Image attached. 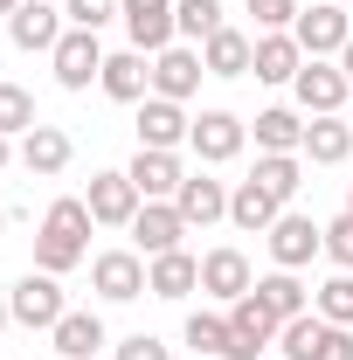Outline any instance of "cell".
Listing matches in <instances>:
<instances>
[{
    "mask_svg": "<svg viewBox=\"0 0 353 360\" xmlns=\"http://www.w3.org/2000/svg\"><path fill=\"white\" fill-rule=\"evenodd\" d=\"M90 229H97V215H90L84 194H56L42 229H35V270L70 277L77 264H90Z\"/></svg>",
    "mask_w": 353,
    "mask_h": 360,
    "instance_id": "obj_1",
    "label": "cell"
},
{
    "mask_svg": "<svg viewBox=\"0 0 353 360\" xmlns=\"http://www.w3.org/2000/svg\"><path fill=\"white\" fill-rule=\"evenodd\" d=\"M7 312H14V326H28V333H56V319L70 312V291H63V277L28 270V277H14Z\"/></svg>",
    "mask_w": 353,
    "mask_h": 360,
    "instance_id": "obj_2",
    "label": "cell"
},
{
    "mask_svg": "<svg viewBox=\"0 0 353 360\" xmlns=\"http://www.w3.org/2000/svg\"><path fill=\"white\" fill-rule=\"evenodd\" d=\"M291 97H298L305 118H333V111H347V104H353V77L333 63V56H305V70H298Z\"/></svg>",
    "mask_w": 353,
    "mask_h": 360,
    "instance_id": "obj_3",
    "label": "cell"
},
{
    "mask_svg": "<svg viewBox=\"0 0 353 360\" xmlns=\"http://www.w3.org/2000/svg\"><path fill=\"white\" fill-rule=\"evenodd\" d=\"M264 250H270V270H312V257H326V222H312V215H298V208H284V215L270 222Z\"/></svg>",
    "mask_w": 353,
    "mask_h": 360,
    "instance_id": "obj_4",
    "label": "cell"
},
{
    "mask_svg": "<svg viewBox=\"0 0 353 360\" xmlns=\"http://www.w3.org/2000/svg\"><path fill=\"white\" fill-rule=\"evenodd\" d=\"M243 146H250V118H236V111H222V104L194 111V132H187V153H194L201 167H229V160H236Z\"/></svg>",
    "mask_w": 353,
    "mask_h": 360,
    "instance_id": "obj_5",
    "label": "cell"
},
{
    "mask_svg": "<svg viewBox=\"0 0 353 360\" xmlns=\"http://www.w3.org/2000/svg\"><path fill=\"white\" fill-rule=\"evenodd\" d=\"M104 56H111V49L97 42V28H63V42L49 49V70H56V84H63V90L84 97V90L104 77Z\"/></svg>",
    "mask_w": 353,
    "mask_h": 360,
    "instance_id": "obj_6",
    "label": "cell"
},
{
    "mask_svg": "<svg viewBox=\"0 0 353 360\" xmlns=\"http://www.w3.org/2000/svg\"><path fill=\"white\" fill-rule=\"evenodd\" d=\"M90 291H97L104 305L146 298V257H139L132 243H125V250H97V257H90Z\"/></svg>",
    "mask_w": 353,
    "mask_h": 360,
    "instance_id": "obj_7",
    "label": "cell"
},
{
    "mask_svg": "<svg viewBox=\"0 0 353 360\" xmlns=\"http://www.w3.org/2000/svg\"><path fill=\"white\" fill-rule=\"evenodd\" d=\"M222 312H229V340H236V347H229V360L270 354V347H277V333H284V319L270 312L257 291H250V298H236V305H222Z\"/></svg>",
    "mask_w": 353,
    "mask_h": 360,
    "instance_id": "obj_8",
    "label": "cell"
},
{
    "mask_svg": "<svg viewBox=\"0 0 353 360\" xmlns=\"http://www.w3.org/2000/svg\"><path fill=\"white\" fill-rule=\"evenodd\" d=\"M291 35H298V49H305V56H333V63H340V49L353 42V7H333V0H312V7H298Z\"/></svg>",
    "mask_w": 353,
    "mask_h": 360,
    "instance_id": "obj_9",
    "label": "cell"
},
{
    "mask_svg": "<svg viewBox=\"0 0 353 360\" xmlns=\"http://www.w3.org/2000/svg\"><path fill=\"white\" fill-rule=\"evenodd\" d=\"M257 291V270L250 257L236 250V243H215V250H201V298H215V305H236V298H250Z\"/></svg>",
    "mask_w": 353,
    "mask_h": 360,
    "instance_id": "obj_10",
    "label": "cell"
},
{
    "mask_svg": "<svg viewBox=\"0 0 353 360\" xmlns=\"http://www.w3.org/2000/svg\"><path fill=\"white\" fill-rule=\"evenodd\" d=\"M84 201H90V215H97V229H132V215L146 208V194L132 187V174H125V167H104V174H90Z\"/></svg>",
    "mask_w": 353,
    "mask_h": 360,
    "instance_id": "obj_11",
    "label": "cell"
},
{
    "mask_svg": "<svg viewBox=\"0 0 353 360\" xmlns=\"http://www.w3.org/2000/svg\"><path fill=\"white\" fill-rule=\"evenodd\" d=\"M63 28H70V21H63L56 0H21V7L7 14V42L21 49V56H49V49L63 42Z\"/></svg>",
    "mask_w": 353,
    "mask_h": 360,
    "instance_id": "obj_12",
    "label": "cell"
},
{
    "mask_svg": "<svg viewBox=\"0 0 353 360\" xmlns=\"http://www.w3.org/2000/svg\"><path fill=\"white\" fill-rule=\"evenodd\" d=\"M118 21H125V42L146 49V56H160V49L180 42L174 28V0H118Z\"/></svg>",
    "mask_w": 353,
    "mask_h": 360,
    "instance_id": "obj_13",
    "label": "cell"
},
{
    "mask_svg": "<svg viewBox=\"0 0 353 360\" xmlns=\"http://www.w3.org/2000/svg\"><path fill=\"white\" fill-rule=\"evenodd\" d=\"M97 90H104L111 104H146V97H153V56H146V49H132V42L111 49V56H104Z\"/></svg>",
    "mask_w": 353,
    "mask_h": 360,
    "instance_id": "obj_14",
    "label": "cell"
},
{
    "mask_svg": "<svg viewBox=\"0 0 353 360\" xmlns=\"http://www.w3.org/2000/svg\"><path fill=\"white\" fill-rule=\"evenodd\" d=\"M208 77V63H201V49L194 42H174L153 56V97H174V104H194V90Z\"/></svg>",
    "mask_w": 353,
    "mask_h": 360,
    "instance_id": "obj_15",
    "label": "cell"
},
{
    "mask_svg": "<svg viewBox=\"0 0 353 360\" xmlns=\"http://www.w3.org/2000/svg\"><path fill=\"white\" fill-rule=\"evenodd\" d=\"M132 111H139V146H153V153H180L187 132H194V111L174 104V97H146Z\"/></svg>",
    "mask_w": 353,
    "mask_h": 360,
    "instance_id": "obj_16",
    "label": "cell"
},
{
    "mask_svg": "<svg viewBox=\"0 0 353 360\" xmlns=\"http://www.w3.org/2000/svg\"><path fill=\"white\" fill-rule=\"evenodd\" d=\"M174 208H180V222H187V229H215V222H229V180H215L208 167H194V174L180 180Z\"/></svg>",
    "mask_w": 353,
    "mask_h": 360,
    "instance_id": "obj_17",
    "label": "cell"
},
{
    "mask_svg": "<svg viewBox=\"0 0 353 360\" xmlns=\"http://www.w3.org/2000/svg\"><path fill=\"white\" fill-rule=\"evenodd\" d=\"M70 160H77V146H70L63 125H35L28 139H14V167H21V174H35V180L70 174Z\"/></svg>",
    "mask_w": 353,
    "mask_h": 360,
    "instance_id": "obj_18",
    "label": "cell"
},
{
    "mask_svg": "<svg viewBox=\"0 0 353 360\" xmlns=\"http://www.w3.org/2000/svg\"><path fill=\"white\" fill-rule=\"evenodd\" d=\"M125 236H132V250L146 257V264H153V257H167V250H187V243H180V236H187V222H180L174 201H146V208L132 215V229H125Z\"/></svg>",
    "mask_w": 353,
    "mask_h": 360,
    "instance_id": "obj_19",
    "label": "cell"
},
{
    "mask_svg": "<svg viewBox=\"0 0 353 360\" xmlns=\"http://www.w3.org/2000/svg\"><path fill=\"white\" fill-rule=\"evenodd\" d=\"M49 347H56L63 360H97L104 347H111V333H104V312H90V305H70V312L56 319Z\"/></svg>",
    "mask_w": 353,
    "mask_h": 360,
    "instance_id": "obj_20",
    "label": "cell"
},
{
    "mask_svg": "<svg viewBox=\"0 0 353 360\" xmlns=\"http://www.w3.org/2000/svg\"><path fill=\"white\" fill-rule=\"evenodd\" d=\"M194 291H201V257H194V250H167V257L146 264V298L180 305V298H194Z\"/></svg>",
    "mask_w": 353,
    "mask_h": 360,
    "instance_id": "obj_21",
    "label": "cell"
},
{
    "mask_svg": "<svg viewBox=\"0 0 353 360\" xmlns=\"http://www.w3.org/2000/svg\"><path fill=\"white\" fill-rule=\"evenodd\" d=\"M125 174H132V187L146 194V201H174V194H180V180L194 174V167H187L180 153H153V146H139Z\"/></svg>",
    "mask_w": 353,
    "mask_h": 360,
    "instance_id": "obj_22",
    "label": "cell"
},
{
    "mask_svg": "<svg viewBox=\"0 0 353 360\" xmlns=\"http://www.w3.org/2000/svg\"><path fill=\"white\" fill-rule=\"evenodd\" d=\"M284 215V201L270 194L264 180H229V222L243 236H270V222Z\"/></svg>",
    "mask_w": 353,
    "mask_h": 360,
    "instance_id": "obj_23",
    "label": "cell"
},
{
    "mask_svg": "<svg viewBox=\"0 0 353 360\" xmlns=\"http://www.w3.org/2000/svg\"><path fill=\"white\" fill-rule=\"evenodd\" d=\"M298 70H305V49H298L291 28L257 35V63H250V77H257V84H298Z\"/></svg>",
    "mask_w": 353,
    "mask_h": 360,
    "instance_id": "obj_24",
    "label": "cell"
},
{
    "mask_svg": "<svg viewBox=\"0 0 353 360\" xmlns=\"http://www.w3.org/2000/svg\"><path fill=\"white\" fill-rule=\"evenodd\" d=\"M353 160V118L333 111V118H305V167H347Z\"/></svg>",
    "mask_w": 353,
    "mask_h": 360,
    "instance_id": "obj_25",
    "label": "cell"
},
{
    "mask_svg": "<svg viewBox=\"0 0 353 360\" xmlns=\"http://www.w3.org/2000/svg\"><path fill=\"white\" fill-rule=\"evenodd\" d=\"M250 139H257V153H305V111L298 104H270L250 118Z\"/></svg>",
    "mask_w": 353,
    "mask_h": 360,
    "instance_id": "obj_26",
    "label": "cell"
},
{
    "mask_svg": "<svg viewBox=\"0 0 353 360\" xmlns=\"http://www.w3.org/2000/svg\"><path fill=\"white\" fill-rule=\"evenodd\" d=\"M201 63H208V77L236 84V77H250V63H257V35H243V28H215V35L201 42Z\"/></svg>",
    "mask_w": 353,
    "mask_h": 360,
    "instance_id": "obj_27",
    "label": "cell"
},
{
    "mask_svg": "<svg viewBox=\"0 0 353 360\" xmlns=\"http://www.w3.org/2000/svg\"><path fill=\"white\" fill-rule=\"evenodd\" d=\"M257 298H264L277 319H305L312 312V284L298 270H264V277H257Z\"/></svg>",
    "mask_w": 353,
    "mask_h": 360,
    "instance_id": "obj_28",
    "label": "cell"
},
{
    "mask_svg": "<svg viewBox=\"0 0 353 360\" xmlns=\"http://www.w3.org/2000/svg\"><path fill=\"white\" fill-rule=\"evenodd\" d=\"M250 180H264L270 194H277V201L291 208V201H298V187H305V153H257Z\"/></svg>",
    "mask_w": 353,
    "mask_h": 360,
    "instance_id": "obj_29",
    "label": "cell"
},
{
    "mask_svg": "<svg viewBox=\"0 0 353 360\" xmlns=\"http://www.w3.org/2000/svg\"><path fill=\"white\" fill-rule=\"evenodd\" d=\"M180 340L194 347V360H229V347H236V340H229V312H208V305H201V312H187Z\"/></svg>",
    "mask_w": 353,
    "mask_h": 360,
    "instance_id": "obj_30",
    "label": "cell"
},
{
    "mask_svg": "<svg viewBox=\"0 0 353 360\" xmlns=\"http://www.w3.org/2000/svg\"><path fill=\"white\" fill-rule=\"evenodd\" d=\"M312 312L326 326H353V270H333L326 284H312Z\"/></svg>",
    "mask_w": 353,
    "mask_h": 360,
    "instance_id": "obj_31",
    "label": "cell"
},
{
    "mask_svg": "<svg viewBox=\"0 0 353 360\" xmlns=\"http://www.w3.org/2000/svg\"><path fill=\"white\" fill-rule=\"evenodd\" d=\"M174 28H180V42L201 49L215 28H229V21H222V0H174Z\"/></svg>",
    "mask_w": 353,
    "mask_h": 360,
    "instance_id": "obj_32",
    "label": "cell"
},
{
    "mask_svg": "<svg viewBox=\"0 0 353 360\" xmlns=\"http://www.w3.org/2000/svg\"><path fill=\"white\" fill-rule=\"evenodd\" d=\"M35 125H42V118H35V97H28L21 84H0V132H7V139H28Z\"/></svg>",
    "mask_w": 353,
    "mask_h": 360,
    "instance_id": "obj_33",
    "label": "cell"
},
{
    "mask_svg": "<svg viewBox=\"0 0 353 360\" xmlns=\"http://www.w3.org/2000/svg\"><path fill=\"white\" fill-rule=\"evenodd\" d=\"M305 360H353V326H326V319H319Z\"/></svg>",
    "mask_w": 353,
    "mask_h": 360,
    "instance_id": "obj_34",
    "label": "cell"
},
{
    "mask_svg": "<svg viewBox=\"0 0 353 360\" xmlns=\"http://www.w3.org/2000/svg\"><path fill=\"white\" fill-rule=\"evenodd\" d=\"M63 21L70 28H111L118 21V0H63Z\"/></svg>",
    "mask_w": 353,
    "mask_h": 360,
    "instance_id": "obj_35",
    "label": "cell"
},
{
    "mask_svg": "<svg viewBox=\"0 0 353 360\" xmlns=\"http://www.w3.org/2000/svg\"><path fill=\"white\" fill-rule=\"evenodd\" d=\"M326 264H333V270H353V215H347V208L326 222Z\"/></svg>",
    "mask_w": 353,
    "mask_h": 360,
    "instance_id": "obj_36",
    "label": "cell"
},
{
    "mask_svg": "<svg viewBox=\"0 0 353 360\" xmlns=\"http://www.w3.org/2000/svg\"><path fill=\"white\" fill-rule=\"evenodd\" d=\"M298 7H305V0H243V14H257V35L291 28V21H298Z\"/></svg>",
    "mask_w": 353,
    "mask_h": 360,
    "instance_id": "obj_37",
    "label": "cell"
},
{
    "mask_svg": "<svg viewBox=\"0 0 353 360\" xmlns=\"http://www.w3.org/2000/svg\"><path fill=\"white\" fill-rule=\"evenodd\" d=\"M111 360H174V347H167L160 333H125V340L111 347Z\"/></svg>",
    "mask_w": 353,
    "mask_h": 360,
    "instance_id": "obj_38",
    "label": "cell"
},
{
    "mask_svg": "<svg viewBox=\"0 0 353 360\" xmlns=\"http://www.w3.org/2000/svg\"><path fill=\"white\" fill-rule=\"evenodd\" d=\"M7 167H14V139L0 132V174H7Z\"/></svg>",
    "mask_w": 353,
    "mask_h": 360,
    "instance_id": "obj_39",
    "label": "cell"
},
{
    "mask_svg": "<svg viewBox=\"0 0 353 360\" xmlns=\"http://www.w3.org/2000/svg\"><path fill=\"white\" fill-rule=\"evenodd\" d=\"M340 70H347V77H353V42H347V49H340Z\"/></svg>",
    "mask_w": 353,
    "mask_h": 360,
    "instance_id": "obj_40",
    "label": "cell"
},
{
    "mask_svg": "<svg viewBox=\"0 0 353 360\" xmlns=\"http://www.w3.org/2000/svg\"><path fill=\"white\" fill-rule=\"evenodd\" d=\"M7 326H14V312H7V298H0V333H7Z\"/></svg>",
    "mask_w": 353,
    "mask_h": 360,
    "instance_id": "obj_41",
    "label": "cell"
},
{
    "mask_svg": "<svg viewBox=\"0 0 353 360\" xmlns=\"http://www.w3.org/2000/svg\"><path fill=\"white\" fill-rule=\"evenodd\" d=\"M14 7H21V0H0V14H14Z\"/></svg>",
    "mask_w": 353,
    "mask_h": 360,
    "instance_id": "obj_42",
    "label": "cell"
},
{
    "mask_svg": "<svg viewBox=\"0 0 353 360\" xmlns=\"http://www.w3.org/2000/svg\"><path fill=\"white\" fill-rule=\"evenodd\" d=\"M0 236H7V208H0Z\"/></svg>",
    "mask_w": 353,
    "mask_h": 360,
    "instance_id": "obj_43",
    "label": "cell"
},
{
    "mask_svg": "<svg viewBox=\"0 0 353 360\" xmlns=\"http://www.w3.org/2000/svg\"><path fill=\"white\" fill-rule=\"evenodd\" d=\"M347 215H353V187H347Z\"/></svg>",
    "mask_w": 353,
    "mask_h": 360,
    "instance_id": "obj_44",
    "label": "cell"
}]
</instances>
